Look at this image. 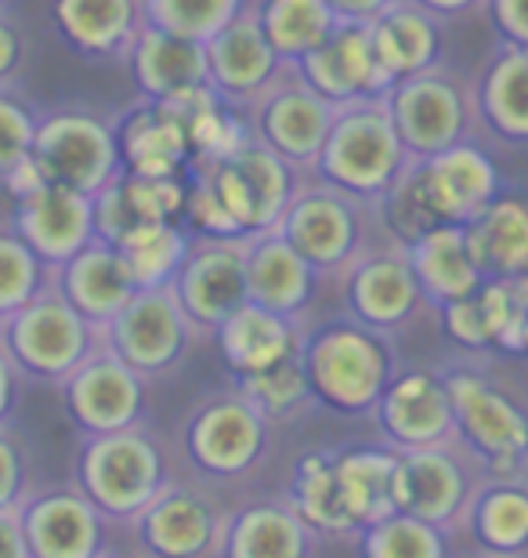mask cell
Here are the masks:
<instances>
[{"instance_id":"cell-1","label":"cell","mask_w":528,"mask_h":558,"mask_svg":"<svg viewBox=\"0 0 528 558\" xmlns=\"http://www.w3.org/2000/svg\"><path fill=\"white\" fill-rule=\"evenodd\" d=\"M300 360L311 396L336 414H369L384 388L398 374V352L388 330L363 319H336L319 330H305Z\"/></svg>"},{"instance_id":"cell-2","label":"cell","mask_w":528,"mask_h":558,"mask_svg":"<svg viewBox=\"0 0 528 558\" xmlns=\"http://www.w3.org/2000/svg\"><path fill=\"white\" fill-rule=\"evenodd\" d=\"M409 163L413 156L406 142L398 138L384 95H373L336 106L330 135H326L311 171L326 185L366 199V204H377L409 171Z\"/></svg>"},{"instance_id":"cell-3","label":"cell","mask_w":528,"mask_h":558,"mask_svg":"<svg viewBox=\"0 0 528 558\" xmlns=\"http://www.w3.org/2000/svg\"><path fill=\"white\" fill-rule=\"evenodd\" d=\"M106 341V327H98L62 294L54 276L33 294L26 305L0 319V344L22 377L62 385L98 344Z\"/></svg>"},{"instance_id":"cell-4","label":"cell","mask_w":528,"mask_h":558,"mask_svg":"<svg viewBox=\"0 0 528 558\" xmlns=\"http://www.w3.org/2000/svg\"><path fill=\"white\" fill-rule=\"evenodd\" d=\"M171 483L163 446L142 424L87 435L76 457V486L109 522H131Z\"/></svg>"},{"instance_id":"cell-5","label":"cell","mask_w":528,"mask_h":558,"mask_svg":"<svg viewBox=\"0 0 528 558\" xmlns=\"http://www.w3.org/2000/svg\"><path fill=\"white\" fill-rule=\"evenodd\" d=\"M489 478L486 461L459 435L445 442L398 450L395 508L445 533H467L470 508Z\"/></svg>"},{"instance_id":"cell-6","label":"cell","mask_w":528,"mask_h":558,"mask_svg":"<svg viewBox=\"0 0 528 558\" xmlns=\"http://www.w3.org/2000/svg\"><path fill=\"white\" fill-rule=\"evenodd\" d=\"M384 102L413 160L442 153L456 142H467L481 124L475 106V84L459 81L442 62L395 81L388 87Z\"/></svg>"},{"instance_id":"cell-7","label":"cell","mask_w":528,"mask_h":558,"mask_svg":"<svg viewBox=\"0 0 528 558\" xmlns=\"http://www.w3.org/2000/svg\"><path fill=\"white\" fill-rule=\"evenodd\" d=\"M210 182V189L218 193L224 210L235 218V226L243 229V236L250 232L275 229L279 218L286 215L290 199L297 196V167L286 163L272 145H265L261 138L246 135L243 145H235L229 156L210 163L193 167Z\"/></svg>"},{"instance_id":"cell-8","label":"cell","mask_w":528,"mask_h":558,"mask_svg":"<svg viewBox=\"0 0 528 558\" xmlns=\"http://www.w3.org/2000/svg\"><path fill=\"white\" fill-rule=\"evenodd\" d=\"M395 185L413 199L427 226H434V221L467 226L503 193L500 167L470 138L413 160Z\"/></svg>"},{"instance_id":"cell-9","label":"cell","mask_w":528,"mask_h":558,"mask_svg":"<svg viewBox=\"0 0 528 558\" xmlns=\"http://www.w3.org/2000/svg\"><path fill=\"white\" fill-rule=\"evenodd\" d=\"M275 229L294 243L316 276H344L369 251L366 199L347 196L326 182H300Z\"/></svg>"},{"instance_id":"cell-10","label":"cell","mask_w":528,"mask_h":558,"mask_svg":"<svg viewBox=\"0 0 528 558\" xmlns=\"http://www.w3.org/2000/svg\"><path fill=\"white\" fill-rule=\"evenodd\" d=\"M456 435L486 461L492 478H521L528 468V410L475 371L445 377Z\"/></svg>"},{"instance_id":"cell-11","label":"cell","mask_w":528,"mask_h":558,"mask_svg":"<svg viewBox=\"0 0 528 558\" xmlns=\"http://www.w3.org/2000/svg\"><path fill=\"white\" fill-rule=\"evenodd\" d=\"M272 421L243 392L210 396L185 421V457L210 478H243L268 453Z\"/></svg>"},{"instance_id":"cell-12","label":"cell","mask_w":528,"mask_h":558,"mask_svg":"<svg viewBox=\"0 0 528 558\" xmlns=\"http://www.w3.org/2000/svg\"><path fill=\"white\" fill-rule=\"evenodd\" d=\"M199 338L174 287H142L106 323V344L142 377H163L185 360Z\"/></svg>"},{"instance_id":"cell-13","label":"cell","mask_w":528,"mask_h":558,"mask_svg":"<svg viewBox=\"0 0 528 558\" xmlns=\"http://www.w3.org/2000/svg\"><path fill=\"white\" fill-rule=\"evenodd\" d=\"M33 160L48 182L70 185L87 196H95L123 171L112 124L91 113H76V109L37 120Z\"/></svg>"},{"instance_id":"cell-14","label":"cell","mask_w":528,"mask_h":558,"mask_svg":"<svg viewBox=\"0 0 528 558\" xmlns=\"http://www.w3.org/2000/svg\"><path fill=\"white\" fill-rule=\"evenodd\" d=\"M240 113L250 117L246 128H250L257 138L265 145H272L286 163H294L297 171L305 174L319 160L336 106L326 102L316 87L305 84V76L290 65L265 95H257Z\"/></svg>"},{"instance_id":"cell-15","label":"cell","mask_w":528,"mask_h":558,"mask_svg":"<svg viewBox=\"0 0 528 558\" xmlns=\"http://www.w3.org/2000/svg\"><path fill=\"white\" fill-rule=\"evenodd\" d=\"M243 240L246 236H193V247L171 287L196 338H213L224 316H232L243 301H250Z\"/></svg>"},{"instance_id":"cell-16","label":"cell","mask_w":528,"mask_h":558,"mask_svg":"<svg viewBox=\"0 0 528 558\" xmlns=\"http://www.w3.org/2000/svg\"><path fill=\"white\" fill-rule=\"evenodd\" d=\"M145 381L131 363L102 341L76 371L62 381L65 410L84 435L120 432L145 417Z\"/></svg>"},{"instance_id":"cell-17","label":"cell","mask_w":528,"mask_h":558,"mask_svg":"<svg viewBox=\"0 0 528 558\" xmlns=\"http://www.w3.org/2000/svg\"><path fill=\"white\" fill-rule=\"evenodd\" d=\"M224 519L213 497L199 486L167 483L160 494L149 500V508L131 522L142 551L167 555V558H196L218 555Z\"/></svg>"},{"instance_id":"cell-18","label":"cell","mask_w":528,"mask_h":558,"mask_svg":"<svg viewBox=\"0 0 528 558\" xmlns=\"http://www.w3.org/2000/svg\"><path fill=\"white\" fill-rule=\"evenodd\" d=\"M204 51L210 87L232 109H246L290 70L275 54L272 44H268L254 4H243L240 15L224 22L210 40H204Z\"/></svg>"},{"instance_id":"cell-19","label":"cell","mask_w":528,"mask_h":558,"mask_svg":"<svg viewBox=\"0 0 528 558\" xmlns=\"http://www.w3.org/2000/svg\"><path fill=\"white\" fill-rule=\"evenodd\" d=\"M344 279L352 316L377 330L395 333L417 316L420 305H427L417 276H413V265L406 258V243L398 236H391L388 247H369L344 272Z\"/></svg>"},{"instance_id":"cell-20","label":"cell","mask_w":528,"mask_h":558,"mask_svg":"<svg viewBox=\"0 0 528 558\" xmlns=\"http://www.w3.org/2000/svg\"><path fill=\"white\" fill-rule=\"evenodd\" d=\"M294 70L333 106L355 102V98L388 95V87L395 84L384 73V65L377 62L366 22H341Z\"/></svg>"},{"instance_id":"cell-21","label":"cell","mask_w":528,"mask_h":558,"mask_svg":"<svg viewBox=\"0 0 528 558\" xmlns=\"http://www.w3.org/2000/svg\"><path fill=\"white\" fill-rule=\"evenodd\" d=\"M106 522L81 486L22 500V530L33 558H91L106 548Z\"/></svg>"},{"instance_id":"cell-22","label":"cell","mask_w":528,"mask_h":558,"mask_svg":"<svg viewBox=\"0 0 528 558\" xmlns=\"http://www.w3.org/2000/svg\"><path fill=\"white\" fill-rule=\"evenodd\" d=\"M15 232L51 269L95 240V199L70 185L44 182L15 199Z\"/></svg>"},{"instance_id":"cell-23","label":"cell","mask_w":528,"mask_h":558,"mask_svg":"<svg viewBox=\"0 0 528 558\" xmlns=\"http://www.w3.org/2000/svg\"><path fill=\"white\" fill-rule=\"evenodd\" d=\"M373 414L391 450H413V446L445 442L456 435L445 377H434L427 371L395 374V381L384 388Z\"/></svg>"},{"instance_id":"cell-24","label":"cell","mask_w":528,"mask_h":558,"mask_svg":"<svg viewBox=\"0 0 528 558\" xmlns=\"http://www.w3.org/2000/svg\"><path fill=\"white\" fill-rule=\"evenodd\" d=\"M188 174H131L120 171L95 199V236L120 243L131 229L152 221H182Z\"/></svg>"},{"instance_id":"cell-25","label":"cell","mask_w":528,"mask_h":558,"mask_svg":"<svg viewBox=\"0 0 528 558\" xmlns=\"http://www.w3.org/2000/svg\"><path fill=\"white\" fill-rule=\"evenodd\" d=\"M123 59L131 62V76L142 98H152V102H177V98L210 84L204 44L174 37V33L149 26V22L134 33Z\"/></svg>"},{"instance_id":"cell-26","label":"cell","mask_w":528,"mask_h":558,"mask_svg":"<svg viewBox=\"0 0 528 558\" xmlns=\"http://www.w3.org/2000/svg\"><path fill=\"white\" fill-rule=\"evenodd\" d=\"M112 131H116L123 171L156 178L193 171V142L177 106L142 98V106H134Z\"/></svg>"},{"instance_id":"cell-27","label":"cell","mask_w":528,"mask_h":558,"mask_svg":"<svg viewBox=\"0 0 528 558\" xmlns=\"http://www.w3.org/2000/svg\"><path fill=\"white\" fill-rule=\"evenodd\" d=\"M213 341L221 349L224 366L235 377L246 374H261L268 366L290 360L300 352L305 344V327L294 316L272 312L257 301H243L232 316H224V323L213 330Z\"/></svg>"},{"instance_id":"cell-28","label":"cell","mask_w":528,"mask_h":558,"mask_svg":"<svg viewBox=\"0 0 528 558\" xmlns=\"http://www.w3.org/2000/svg\"><path fill=\"white\" fill-rule=\"evenodd\" d=\"M243 258H246V294H250V301L300 319L319 276L300 258L294 243L279 229L250 232L243 240Z\"/></svg>"},{"instance_id":"cell-29","label":"cell","mask_w":528,"mask_h":558,"mask_svg":"<svg viewBox=\"0 0 528 558\" xmlns=\"http://www.w3.org/2000/svg\"><path fill=\"white\" fill-rule=\"evenodd\" d=\"M406 258L427 305L442 308L445 301L475 294L486 283V272L478 269L475 254H470L467 229L453 226V221H434V226L406 240Z\"/></svg>"},{"instance_id":"cell-30","label":"cell","mask_w":528,"mask_h":558,"mask_svg":"<svg viewBox=\"0 0 528 558\" xmlns=\"http://www.w3.org/2000/svg\"><path fill=\"white\" fill-rule=\"evenodd\" d=\"M319 533L290 500H257L224 519L221 551L229 558H305Z\"/></svg>"},{"instance_id":"cell-31","label":"cell","mask_w":528,"mask_h":558,"mask_svg":"<svg viewBox=\"0 0 528 558\" xmlns=\"http://www.w3.org/2000/svg\"><path fill=\"white\" fill-rule=\"evenodd\" d=\"M54 283L62 287V294L84 312L87 319L106 327L116 312L127 305L134 287V279L127 272V262L116 251V243H109L102 236H95L87 247H81L70 262H62L54 269Z\"/></svg>"},{"instance_id":"cell-32","label":"cell","mask_w":528,"mask_h":558,"mask_svg":"<svg viewBox=\"0 0 528 558\" xmlns=\"http://www.w3.org/2000/svg\"><path fill=\"white\" fill-rule=\"evenodd\" d=\"M438 22L442 19L420 8L417 0H395L373 22H366L377 62L384 65L391 81H402V76H413L438 62V54H442Z\"/></svg>"},{"instance_id":"cell-33","label":"cell","mask_w":528,"mask_h":558,"mask_svg":"<svg viewBox=\"0 0 528 558\" xmlns=\"http://www.w3.org/2000/svg\"><path fill=\"white\" fill-rule=\"evenodd\" d=\"M51 19L65 44L95 59L127 54L134 33L145 26L142 0H54Z\"/></svg>"},{"instance_id":"cell-34","label":"cell","mask_w":528,"mask_h":558,"mask_svg":"<svg viewBox=\"0 0 528 558\" xmlns=\"http://www.w3.org/2000/svg\"><path fill=\"white\" fill-rule=\"evenodd\" d=\"M475 106L492 135L528 142V48L503 40L475 81Z\"/></svg>"},{"instance_id":"cell-35","label":"cell","mask_w":528,"mask_h":558,"mask_svg":"<svg viewBox=\"0 0 528 558\" xmlns=\"http://www.w3.org/2000/svg\"><path fill=\"white\" fill-rule=\"evenodd\" d=\"M467 243L486 279L528 276V199L496 196L475 221H467Z\"/></svg>"},{"instance_id":"cell-36","label":"cell","mask_w":528,"mask_h":558,"mask_svg":"<svg viewBox=\"0 0 528 558\" xmlns=\"http://www.w3.org/2000/svg\"><path fill=\"white\" fill-rule=\"evenodd\" d=\"M467 533L486 555L528 551V486L521 478H489L470 508Z\"/></svg>"},{"instance_id":"cell-37","label":"cell","mask_w":528,"mask_h":558,"mask_svg":"<svg viewBox=\"0 0 528 558\" xmlns=\"http://www.w3.org/2000/svg\"><path fill=\"white\" fill-rule=\"evenodd\" d=\"M336 478H341L344 505L352 511L355 526L366 530L377 519L391 515L395 508V464L398 450H352L344 457H333Z\"/></svg>"},{"instance_id":"cell-38","label":"cell","mask_w":528,"mask_h":558,"mask_svg":"<svg viewBox=\"0 0 528 558\" xmlns=\"http://www.w3.org/2000/svg\"><path fill=\"white\" fill-rule=\"evenodd\" d=\"M254 8L268 44L286 65H297L341 26L336 11L326 0H261Z\"/></svg>"},{"instance_id":"cell-39","label":"cell","mask_w":528,"mask_h":558,"mask_svg":"<svg viewBox=\"0 0 528 558\" xmlns=\"http://www.w3.org/2000/svg\"><path fill=\"white\" fill-rule=\"evenodd\" d=\"M193 247V232L185 221H152V226L131 229L116 243V251L127 262L134 287H167L174 283L185 254Z\"/></svg>"},{"instance_id":"cell-40","label":"cell","mask_w":528,"mask_h":558,"mask_svg":"<svg viewBox=\"0 0 528 558\" xmlns=\"http://www.w3.org/2000/svg\"><path fill=\"white\" fill-rule=\"evenodd\" d=\"M286 500L300 511V519H305L316 533H333V537L358 533L352 511H347V505H344L333 457L308 453L305 461H297L294 486H290Z\"/></svg>"},{"instance_id":"cell-41","label":"cell","mask_w":528,"mask_h":558,"mask_svg":"<svg viewBox=\"0 0 528 558\" xmlns=\"http://www.w3.org/2000/svg\"><path fill=\"white\" fill-rule=\"evenodd\" d=\"M358 548L369 558H442L449 551V533L409 511H391L373 526L358 530Z\"/></svg>"},{"instance_id":"cell-42","label":"cell","mask_w":528,"mask_h":558,"mask_svg":"<svg viewBox=\"0 0 528 558\" xmlns=\"http://www.w3.org/2000/svg\"><path fill=\"white\" fill-rule=\"evenodd\" d=\"M240 392L250 399V403L261 410L268 421H290L297 417L300 410L308 407L311 396V385H308V374H305V360L290 355V360L268 366L261 374H246L240 377Z\"/></svg>"},{"instance_id":"cell-43","label":"cell","mask_w":528,"mask_h":558,"mask_svg":"<svg viewBox=\"0 0 528 558\" xmlns=\"http://www.w3.org/2000/svg\"><path fill=\"white\" fill-rule=\"evenodd\" d=\"M243 4L246 0H142V11L149 26L204 44L240 15Z\"/></svg>"},{"instance_id":"cell-44","label":"cell","mask_w":528,"mask_h":558,"mask_svg":"<svg viewBox=\"0 0 528 558\" xmlns=\"http://www.w3.org/2000/svg\"><path fill=\"white\" fill-rule=\"evenodd\" d=\"M51 276V265L15 229H0V319L26 305Z\"/></svg>"},{"instance_id":"cell-45","label":"cell","mask_w":528,"mask_h":558,"mask_svg":"<svg viewBox=\"0 0 528 558\" xmlns=\"http://www.w3.org/2000/svg\"><path fill=\"white\" fill-rule=\"evenodd\" d=\"M185 226L193 236H243L235 218L224 210L218 193L199 171H188V196H185Z\"/></svg>"},{"instance_id":"cell-46","label":"cell","mask_w":528,"mask_h":558,"mask_svg":"<svg viewBox=\"0 0 528 558\" xmlns=\"http://www.w3.org/2000/svg\"><path fill=\"white\" fill-rule=\"evenodd\" d=\"M33 138H37L33 109L11 95L8 87H0V178L33 153Z\"/></svg>"},{"instance_id":"cell-47","label":"cell","mask_w":528,"mask_h":558,"mask_svg":"<svg viewBox=\"0 0 528 558\" xmlns=\"http://www.w3.org/2000/svg\"><path fill=\"white\" fill-rule=\"evenodd\" d=\"M442 323H445L449 338H453L456 344H464V349H475V352L496 349V338H492V327H489V316H486V305H481L478 290L467 298L445 301Z\"/></svg>"},{"instance_id":"cell-48","label":"cell","mask_w":528,"mask_h":558,"mask_svg":"<svg viewBox=\"0 0 528 558\" xmlns=\"http://www.w3.org/2000/svg\"><path fill=\"white\" fill-rule=\"evenodd\" d=\"M22 500H26V453L0 424V508H15Z\"/></svg>"},{"instance_id":"cell-49","label":"cell","mask_w":528,"mask_h":558,"mask_svg":"<svg viewBox=\"0 0 528 558\" xmlns=\"http://www.w3.org/2000/svg\"><path fill=\"white\" fill-rule=\"evenodd\" d=\"M486 4L500 37L528 48V0H486Z\"/></svg>"},{"instance_id":"cell-50","label":"cell","mask_w":528,"mask_h":558,"mask_svg":"<svg viewBox=\"0 0 528 558\" xmlns=\"http://www.w3.org/2000/svg\"><path fill=\"white\" fill-rule=\"evenodd\" d=\"M0 558H29L26 530H22V505L0 508Z\"/></svg>"},{"instance_id":"cell-51","label":"cell","mask_w":528,"mask_h":558,"mask_svg":"<svg viewBox=\"0 0 528 558\" xmlns=\"http://www.w3.org/2000/svg\"><path fill=\"white\" fill-rule=\"evenodd\" d=\"M19 62H22V37H19V29L0 15V87H8L11 76L19 73Z\"/></svg>"},{"instance_id":"cell-52","label":"cell","mask_w":528,"mask_h":558,"mask_svg":"<svg viewBox=\"0 0 528 558\" xmlns=\"http://www.w3.org/2000/svg\"><path fill=\"white\" fill-rule=\"evenodd\" d=\"M341 22H373L380 11L391 8L395 0H326Z\"/></svg>"},{"instance_id":"cell-53","label":"cell","mask_w":528,"mask_h":558,"mask_svg":"<svg viewBox=\"0 0 528 558\" xmlns=\"http://www.w3.org/2000/svg\"><path fill=\"white\" fill-rule=\"evenodd\" d=\"M19 366L11 363L8 349L0 344V424H8L11 407H15V396H19Z\"/></svg>"},{"instance_id":"cell-54","label":"cell","mask_w":528,"mask_h":558,"mask_svg":"<svg viewBox=\"0 0 528 558\" xmlns=\"http://www.w3.org/2000/svg\"><path fill=\"white\" fill-rule=\"evenodd\" d=\"M417 4L427 8L438 19H456V15H467V11H475L478 4H486V0H417Z\"/></svg>"},{"instance_id":"cell-55","label":"cell","mask_w":528,"mask_h":558,"mask_svg":"<svg viewBox=\"0 0 528 558\" xmlns=\"http://www.w3.org/2000/svg\"><path fill=\"white\" fill-rule=\"evenodd\" d=\"M521 355H528V319H525V330H521Z\"/></svg>"},{"instance_id":"cell-56","label":"cell","mask_w":528,"mask_h":558,"mask_svg":"<svg viewBox=\"0 0 528 558\" xmlns=\"http://www.w3.org/2000/svg\"><path fill=\"white\" fill-rule=\"evenodd\" d=\"M0 4H4V0H0Z\"/></svg>"}]
</instances>
